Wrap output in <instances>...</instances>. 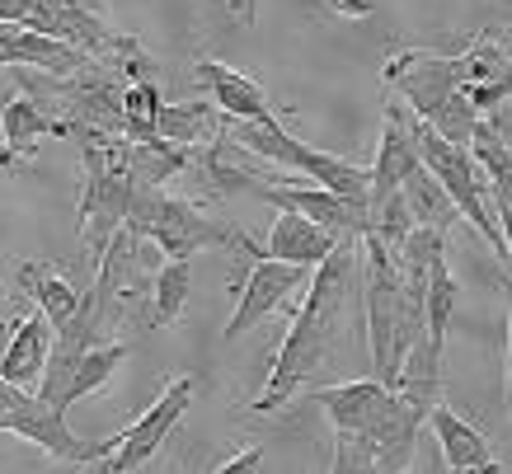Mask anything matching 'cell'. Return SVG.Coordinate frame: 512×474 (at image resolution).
Masks as SVG:
<instances>
[{"label":"cell","mask_w":512,"mask_h":474,"mask_svg":"<svg viewBox=\"0 0 512 474\" xmlns=\"http://www.w3.org/2000/svg\"><path fill=\"white\" fill-rule=\"evenodd\" d=\"M0 24H29L38 33L76 43L90 57H104L118 43V33H109V24L85 0H0Z\"/></svg>","instance_id":"52a82bcc"},{"label":"cell","mask_w":512,"mask_h":474,"mask_svg":"<svg viewBox=\"0 0 512 474\" xmlns=\"http://www.w3.org/2000/svg\"><path fill=\"white\" fill-rule=\"evenodd\" d=\"M193 399H198V381H193V376H174V381L160 390L156 404L118 437V451L109 456L113 474H137L146 460H156L165 437H170V432L179 428V418L193 409Z\"/></svg>","instance_id":"9c48e42d"},{"label":"cell","mask_w":512,"mask_h":474,"mask_svg":"<svg viewBox=\"0 0 512 474\" xmlns=\"http://www.w3.org/2000/svg\"><path fill=\"white\" fill-rule=\"evenodd\" d=\"M226 5L235 10V19H245V24L254 19V0H226Z\"/></svg>","instance_id":"83f0119b"},{"label":"cell","mask_w":512,"mask_h":474,"mask_svg":"<svg viewBox=\"0 0 512 474\" xmlns=\"http://www.w3.org/2000/svg\"><path fill=\"white\" fill-rule=\"evenodd\" d=\"M85 155V193H80V245L90 254H109V245L123 235L132 202L141 184L127 160V137H94L80 141Z\"/></svg>","instance_id":"3957f363"},{"label":"cell","mask_w":512,"mask_h":474,"mask_svg":"<svg viewBox=\"0 0 512 474\" xmlns=\"http://www.w3.org/2000/svg\"><path fill=\"white\" fill-rule=\"evenodd\" d=\"M0 62L10 71H47V76H80L94 62L90 52H80L66 38L38 33L29 24H0Z\"/></svg>","instance_id":"7c38bea8"},{"label":"cell","mask_w":512,"mask_h":474,"mask_svg":"<svg viewBox=\"0 0 512 474\" xmlns=\"http://www.w3.org/2000/svg\"><path fill=\"white\" fill-rule=\"evenodd\" d=\"M508 409H512V324H508Z\"/></svg>","instance_id":"f1b7e54d"},{"label":"cell","mask_w":512,"mask_h":474,"mask_svg":"<svg viewBox=\"0 0 512 474\" xmlns=\"http://www.w3.org/2000/svg\"><path fill=\"white\" fill-rule=\"evenodd\" d=\"M381 80L419 113L423 123H437L447 104L461 94V52H428V47H400L381 66Z\"/></svg>","instance_id":"8992f818"},{"label":"cell","mask_w":512,"mask_h":474,"mask_svg":"<svg viewBox=\"0 0 512 474\" xmlns=\"http://www.w3.org/2000/svg\"><path fill=\"white\" fill-rule=\"evenodd\" d=\"M249 193L264 198L268 207H278V212L311 216V221L329 226L334 235H357V240H362V235L372 230V212H367V207H357V202L339 198L334 188H320V184H311V179H254Z\"/></svg>","instance_id":"ba28073f"},{"label":"cell","mask_w":512,"mask_h":474,"mask_svg":"<svg viewBox=\"0 0 512 474\" xmlns=\"http://www.w3.org/2000/svg\"><path fill=\"white\" fill-rule=\"evenodd\" d=\"M362 310L376 376L390 390H404V371L423 348V301L404 282L400 254H390L376 235H362Z\"/></svg>","instance_id":"7a4b0ae2"},{"label":"cell","mask_w":512,"mask_h":474,"mask_svg":"<svg viewBox=\"0 0 512 474\" xmlns=\"http://www.w3.org/2000/svg\"><path fill=\"white\" fill-rule=\"evenodd\" d=\"M217 474H264V446H245V451L226 460Z\"/></svg>","instance_id":"484cf974"},{"label":"cell","mask_w":512,"mask_h":474,"mask_svg":"<svg viewBox=\"0 0 512 474\" xmlns=\"http://www.w3.org/2000/svg\"><path fill=\"white\" fill-rule=\"evenodd\" d=\"M329 10L343 19H367L376 10V0H329Z\"/></svg>","instance_id":"4316f807"},{"label":"cell","mask_w":512,"mask_h":474,"mask_svg":"<svg viewBox=\"0 0 512 474\" xmlns=\"http://www.w3.org/2000/svg\"><path fill=\"white\" fill-rule=\"evenodd\" d=\"M15 287L29 296L33 306H43L47 315H52V324L57 329H66V324L80 315V306H85V296H80L71 282H66L52 263H33V259H24L19 263V273H15Z\"/></svg>","instance_id":"d6986e66"},{"label":"cell","mask_w":512,"mask_h":474,"mask_svg":"<svg viewBox=\"0 0 512 474\" xmlns=\"http://www.w3.org/2000/svg\"><path fill=\"white\" fill-rule=\"evenodd\" d=\"M353 282H362V240H357V235H343L339 249L315 268L311 291H306V306L292 315V329L282 338L278 357H273V371H268L264 390L254 395L249 413H278L282 404L306 385V376L320 371L329 343L343 334Z\"/></svg>","instance_id":"6da1fadb"},{"label":"cell","mask_w":512,"mask_h":474,"mask_svg":"<svg viewBox=\"0 0 512 474\" xmlns=\"http://www.w3.org/2000/svg\"><path fill=\"white\" fill-rule=\"evenodd\" d=\"M85 474H113V465H109V460H99V465H94V470H85Z\"/></svg>","instance_id":"f546056e"},{"label":"cell","mask_w":512,"mask_h":474,"mask_svg":"<svg viewBox=\"0 0 512 474\" xmlns=\"http://www.w3.org/2000/svg\"><path fill=\"white\" fill-rule=\"evenodd\" d=\"M404 202H409V212L419 216V226L447 230L451 221L461 216V207L451 202V193L437 184V174L428 165H423L419 174H409V179H404Z\"/></svg>","instance_id":"44dd1931"},{"label":"cell","mask_w":512,"mask_h":474,"mask_svg":"<svg viewBox=\"0 0 512 474\" xmlns=\"http://www.w3.org/2000/svg\"><path fill=\"white\" fill-rule=\"evenodd\" d=\"M423 169V151L414 137V113H404L400 104L386 108V123H381V146H376V165H372V207L386 202L390 193H400L409 174Z\"/></svg>","instance_id":"4fadbf2b"},{"label":"cell","mask_w":512,"mask_h":474,"mask_svg":"<svg viewBox=\"0 0 512 474\" xmlns=\"http://www.w3.org/2000/svg\"><path fill=\"white\" fill-rule=\"evenodd\" d=\"M193 71H198V80L207 85V94H212V104H217L226 118H245V123H254V118H273V104H268V94L259 90V80L254 76L217 62V57H202Z\"/></svg>","instance_id":"ac0fdd59"},{"label":"cell","mask_w":512,"mask_h":474,"mask_svg":"<svg viewBox=\"0 0 512 474\" xmlns=\"http://www.w3.org/2000/svg\"><path fill=\"white\" fill-rule=\"evenodd\" d=\"M193 301V263L188 259H165L151 273V301H146V324L156 329H170L184 306Z\"/></svg>","instance_id":"ffe728a7"},{"label":"cell","mask_w":512,"mask_h":474,"mask_svg":"<svg viewBox=\"0 0 512 474\" xmlns=\"http://www.w3.org/2000/svg\"><path fill=\"white\" fill-rule=\"evenodd\" d=\"M428 428H433V437H437V446H442V460H447L451 474H498L494 446L484 442V432L475 428V423H466L451 404H433Z\"/></svg>","instance_id":"5bb4252c"},{"label":"cell","mask_w":512,"mask_h":474,"mask_svg":"<svg viewBox=\"0 0 512 474\" xmlns=\"http://www.w3.org/2000/svg\"><path fill=\"white\" fill-rule=\"evenodd\" d=\"M160 99L156 85H127L123 90V123H127V141H156L160 137Z\"/></svg>","instance_id":"cb8c5ba5"},{"label":"cell","mask_w":512,"mask_h":474,"mask_svg":"<svg viewBox=\"0 0 512 474\" xmlns=\"http://www.w3.org/2000/svg\"><path fill=\"white\" fill-rule=\"evenodd\" d=\"M0 423H5V432H15L24 442L43 446L47 456L71 460V465L109 460L113 451H118V437H123V432H118L109 442H85V437H76V432L66 428V409L47 404L38 390H24V385H5V390H0Z\"/></svg>","instance_id":"5b68a950"},{"label":"cell","mask_w":512,"mask_h":474,"mask_svg":"<svg viewBox=\"0 0 512 474\" xmlns=\"http://www.w3.org/2000/svg\"><path fill=\"white\" fill-rule=\"evenodd\" d=\"M221 118H226V113H221L217 104H202V99H193V104H165V113H160V137L179 141V146H198L202 137H217Z\"/></svg>","instance_id":"7402d4cb"},{"label":"cell","mask_w":512,"mask_h":474,"mask_svg":"<svg viewBox=\"0 0 512 474\" xmlns=\"http://www.w3.org/2000/svg\"><path fill=\"white\" fill-rule=\"evenodd\" d=\"M52 348H57V324H52V315L43 306H33L29 315H19L10 324L5 357H0V381L38 390L47 376V362H52Z\"/></svg>","instance_id":"8fae6325"},{"label":"cell","mask_w":512,"mask_h":474,"mask_svg":"<svg viewBox=\"0 0 512 474\" xmlns=\"http://www.w3.org/2000/svg\"><path fill=\"white\" fill-rule=\"evenodd\" d=\"M386 399H390V385L381 381V376H372V381H343V385H325V390H315V404L325 409V418L334 423V432H353V437H362V432L372 428Z\"/></svg>","instance_id":"e0dca14e"},{"label":"cell","mask_w":512,"mask_h":474,"mask_svg":"<svg viewBox=\"0 0 512 474\" xmlns=\"http://www.w3.org/2000/svg\"><path fill=\"white\" fill-rule=\"evenodd\" d=\"M123 362H127V343H94V348L76 362V376H71V385H66V409H71L76 399L104 390V385L118 376Z\"/></svg>","instance_id":"603a6c76"},{"label":"cell","mask_w":512,"mask_h":474,"mask_svg":"<svg viewBox=\"0 0 512 474\" xmlns=\"http://www.w3.org/2000/svg\"><path fill=\"white\" fill-rule=\"evenodd\" d=\"M127 230L151 240L165 259H193L202 249H240V254L249 249V235L212 221L198 202L174 198L165 188H141L132 216H127Z\"/></svg>","instance_id":"277c9868"},{"label":"cell","mask_w":512,"mask_h":474,"mask_svg":"<svg viewBox=\"0 0 512 474\" xmlns=\"http://www.w3.org/2000/svg\"><path fill=\"white\" fill-rule=\"evenodd\" d=\"M0 132H5V151H0V169L10 174L19 160H29L43 137H66L62 118H52L33 94H15L5 113H0Z\"/></svg>","instance_id":"9a60e30c"},{"label":"cell","mask_w":512,"mask_h":474,"mask_svg":"<svg viewBox=\"0 0 512 474\" xmlns=\"http://www.w3.org/2000/svg\"><path fill=\"white\" fill-rule=\"evenodd\" d=\"M343 235H334L329 226L311 221L301 212H278L273 230H268V245L264 254L268 259H282V263H306V268H320V263L339 249Z\"/></svg>","instance_id":"2e32d148"},{"label":"cell","mask_w":512,"mask_h":474,"mask_svg":"<svg viewBox=\"0 0 512 474\" xmlns=\"http://www.w3.org/2000/svg\"><path fill=\"white\" fill-rule=\"evenodd\" d=\"M329 474H381V456L367 437H353V432H334V465Z\"/></svg>","instance_id":"d4e9b609"},{"label":"cell","mask_w":512,"mask_h":474,"mask_svg":"<svg viewBox=\"0 0 512 474\" xmlns=\"http://www.w3.org/2000/svg\"><path fill=\"white\" fill-rule=\"evenodd\" d=\"M311 273L315 268H306V263H282V259L259 254V259L249 263V277L235 287V310H231V320H226V343L245 338L249 329H259L296 287H306Z\"/></svg>","instance_id":"30bf717a"}]
</instances>
